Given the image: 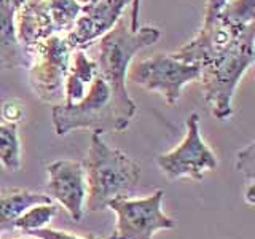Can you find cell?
<instances>
[{
    "label": "cell",
    "mask_w": 255,
    "mask_h": 239,
    "mask_svg": "<svg viewBox=\"0 0 255 239\" xmlns=\"http://www.w3.org/2000/svg\"><path fill=\"white\" fill-rule=\"evenodd\" d=\"M201 67L175 59L172 54H156L129 66L126 78L148 91L159 93L164 101L174 106L180 99L187 83L198 82Z\"/></svg>",
    "instance_id": "cell-5"
},
{
    "label": "cell",
    "mask_w": 255,
    "mask_h": 239,
    "mask_svg": "<svg viewBox=\"0 0 255 239\" xmlns=\"http://www.w3.org/2000/svg\"><path fill=\"white\" fill-rule=\"evenodd\" d=\"M82 164L86 182L85 204L91 212L107 209L110 199L126 196L140 179L137 163L122 150L110 147L101 132L91 134L88 155Z\"/></svg>",
    "instance_id": "cell-2"
},
{
    "label": "cell",
    "mask_w": 255,
    "mask_h": 239,
    "mask_svg": "<svg viewBox=\"0 0 255 239\" xmlns=\"http://www.w3.org/2000/svg\"><path fill=\"white\" fill-rule=\"evenodd\" d=\"M48 10L51 14V21L56 34L67 32L74 27V24L82 13V5L77 0H48Z\"/></svg>",
    "instance_id": "cell-18"
},
{
    "label": "cell",
    "mask_w": 255,
    "mask_h": 239,
    "mask_svg": "<svg viewBox=\"0 0 255 239\" xmlns=\"http://www.w3.org/2000/svg\"><path fill=\"white\" fill-rule=\"evenodd\" d=\"M46 195L67 211L70 219H83L86 201V182L83 164L74 159H58L46 166Z\"/></svg>",
    "instance_id": "cell-9"
},
{
    "label": "cell",
    "mask_w": 255,
    "mask_h": 239,
    "mask_svg": "<svg viewBox=\"0 0 255 239\" xmlns=\"http://www.w3.org/2000/svg\"><path fill=\"white\" fill-rule=\"evenodd\" d=\"M21 239H29V238H21Z\"/></svg>",
    "instance_id": "cell-27"
},
{
    "label": "cell",
    "mask_w": 255,
    "mask_h": 239,
    "mask_svg": "<svg viewBox=\"0 0 255 239\" xmlns=\"http://www.w3.org/2000/svg\"><path fill=\"white\" fill-rule=\"evenodd\" d=\"M96 75H98L96 61L88 58L83 50H77L70 56L69 72L64 83V104L82 101Z\"/></svg>",
    "instance_id": "cell-14"
},
{
    "label": "cell",
    "mask_w": 255,
    "mask_h": 239,
    "mask_svg": "<svg viewBox=\"0 0 255 239\" xmlns=\"http://www.w3.org/2000/svg\"><path fill=\"white\" fill-rule=\"evenodd\" d=\"M0 163L8 171L21 169V142L16 123L0 124Z\"/></svg>",
    "instance_id": "cell-16"
},
{
    "label": "cell",
    "mask_w": 255,
    "mask_h": 239,
    "mask_svg": "<svg viewBox=\"0 0 255 239\" xmlns=\"http://www.w3.org/2000/svg\"><path fill=\"white\" fill-rule=\"evenodd\" d=\"M2 115L8 123H16L22 118L24 107L18 101H8L6 104H3V107H2Z\"/></svg>",
    "instance_id": "cell-22"
},
{
    "label": "cell",
    "mask_w": 255,
    "mask_h": 239,
    "mask_svg": "<svg viewBox=\"0 0 255 239\" xmlns=\"http://www.w3.org/2000/svg\"><path fill=\"white\" fill-rule=\"evenodd\" d=\"M30 236H35L40 239H101V238H96V236H88V238H82V236H75V235H70L66 233V231H59V230H51V228H40V230H34L27 233ZM106 239H117V233L114 231L109 238Z\"/></svg>",
    "instance_id": "cell-21"
},
{
    "label": "cell",
    "mask_w": 255,
    "mask_h": 239,
    "mask_svg": "<svg viewBox=\"0 0 255 239\" xmlns=\"http://www.w3.org/2000/svg\"><path fill=\"white\" fill-rule=\"evenodd\" d=\"M56 214H58V206L53 203L35 204L19 215L14 222V228L27 235L34 230L45 228L56 217Z\"/></svg>",
    "instance_id": "cell-17"
},
{
    "label": "cell",
    "mask_w": 255,
    "mask_h": 239,
    "mask_svg": "<svg viewBox=\"0 0 255 239\" xmlns=\"http://www.w3.org/2000/svg\"><path fill=\"white\" fill-rule=\"evenodd\" d=\"M255 22L247 26L225 53L201 67L204 101L217 120H228L233 115V96L244 74L254 64Z\"/></svg>",
    "instance_id": "cell-3"
},
{
    "label": "cell",
    "mask_w": 255,
    "mask_h": 239,
    "mask_svg": "<svg viewBox=\"0 0 255 239\" xmlns=\"http://www.w3.org/2000/svg\"><path fill=\"white\" fill-rule=\"evenodd\" d=\"M236 169L239 172H243L246 175V179L249 180V187H247V191L244 195V199L247 201V204L254 206V190H255V142L252 140L249 145L246 148L239 150L238 155H236Z\"/></svg>",
    "instance_id": "cell-20"
},
{
    "label": "cell",
    "mask_w": 255,
    "mask_h": 239,
    "mask_svg": "<svg viewBox=\"0 0 255 239\" xmlns=\"http://www.w3.org/2000/svg\"><path fill=\"white\" fill-rule=\"evenodd\" d=\"M140 0H131V21H129V29L135 32L140 27Z\"/></svg>",
    "instance_id": "cell-24"
},
{
    "label": "cell",
    "mask_w": 255,
    "mask_h": 239,
    "mask_svg": "<svg viewBox=\"0 0 255 239\" xmlns=\"http://www.w3.org/2000/svg\"><path fill=\"white\" fill-rule=\"evenodd\" d=\"M77 2L82 5V6H86V5H91V3H96L98 0H77Z\"/></svg>",
    "instance_id": "cell-26"
},
{
    "label": "cell",
    "mask_w": 255,
    "mask_h": 239,
    "mask_svg": "<svg viewBox=\"0 0 255 239\" xmlns=\"http://www.w3.org/2000/svg\"><path fill=\"white\" fill-rule=\"evenodd\" d=\"M24 2H26V0H11V5H13L14 10H18V8H19Z\"/></svg>",
    "instance_id": "cell-25"
},
{
    "label": "cell",
    "mask_w": 255,
    "mask_h": 239,
    "mask_svg": "<svg viewBox=\"0 0 255 239\" xmlns=\"http://www.w3.org/2000/svg\"><path fill=\"white\" fill-rule=\"evenodd\" d=\"M164 191L156 190L142 199L117 196L107 207L117 214V239H151L161 230H172L175 223L163 212Z\"/></svg>",
    "instance_id": "cell-7"
},
{
    "label": "cell",
    "mask_w": 255,
    "mask_h": 239,
    "mask_svg": "<svg viewBox=\"0 0 255 239\" xmlns=\"http://www.w3.org/2000/svg\"><path fill=\"white\" fill-rule=\"evenodd\" d=\"M227 2H228V0H207L204 22H209V21L215 19V16L219 14V11L222 10V6L225 5Z\"/></svg>",
    "instance_id": "cell-23"
},
{
    "label": "cell",
    "mask_w": 255,
    "mask_h": 239,
    "mask_svg": "<svg viewBox=\"0 0 255 239\" xmlns=\"http://www.w3.org/2000/svg\"><path fill=\"white\" fill-rule=\"evenodd\" d=\"M72 48L66 37L54 34L32 50L29 83L34 94L43 102L64 99V83L69 72Z\"/></svg>",
    "instance_id": "cell-6"
},
{
    "label": "cell",
    "mask_w": 255,
    "mask_h": 239,
    "mask_svg": "<svg viewBox=\"0 0 255 239\" xmlns=\"http://www.w3.org/2000/svg\"><path fill=\"white\" fill-rule=\"evenodd\" d=\"M135 115V107L123 106L115 99L109 83L98 72L82 101L58 104L51 109L54 132L66 135L80 129L93 132H123Z\"/></svg>",
    "instance_id": "cell-1"
},
{
    "label": "cell",
    "mask_w": 255,
    "mask_h": 239,
    "mask_svg": "<svg viewBox=\"0 0 255 239\" xmlns=\"http://www.w3.org/2000/svg\"><path fill=\"white\" fill-rule=\"evenodd\" d=\"M16 38L22 48L32 51L34 48L56 34L48 0H26L14 11Z\"/></svg>",
    "instance_id": "cell-12"
},
{
    "label": "cell",
    "mask_w": 255,
    "mask_h": 239,
    "mask_svg": "<svg viewBox=\"0 0 255 239\" xmlns=\"http://www.w3.org/2000/svg\"><path fill=\"white\" fill-rule=\"evenodd\" d=\"M159 37L161 32L156 27L145 26L132 32L128 21L120 18L114 29L99 38V51L96 59L98 72L109 83L115 99L123 106L135 107L126 90V72L131 66L132 58L142 48L155 45Z\"/></svg>",
    "instance_id": "cell-4"
},
{
    "label": "cell",
    "mask_w": 255,
    "mask_h": 239,
    "mask_svg": "<svg viewBox=\"0 0 255 239\" xmlns=\"http://www.w3.org/2000/svg\"><path fill=\"white\" fill-rule=\"evenodd\" d=\"M14 11L11 0H0V70L29 69L32 64V53L16 38Z\"/></svg>",
    "instance_id": "cell-13"
},
{
    "label": "cell",
    "mask_w": 255,
    "mask_h": 239,
    "mask_svg": "<svg viewBox=\"0 0 255 239\" xmlns=\"http://www.w3.org/2000/svg\"><path fill=\"white\" fill-rule=\"evenodd\" d=\"M215 18L236 26H249L255 22V0H228Z\"/></svg>",
    "instance_id": "cell-19"
},
{
    "label": "cell",
    "mask_w": 255,
    "mask_h": 239,
    "mask_svg": "<svg viewBox=\"0 0 255 239\" xmlns=\"http://www.w3.org/2000/svg\"><path fill=\"white\" fill-rule=\"evenodd\" d=\"M156 164L171 180L180 177L201 180L204 172L217 167V158L201 137L198 114H191L187 118V134L183 140L174 150L158 156Z\"/></svg>",
    "instance_id": "cell-8"
},
{
    "label": "cell",
    "mask_w": 255,
    "mask_h": 239,
    "mask_svg": "<svg viewBox=\"0 0 255 239\" xmlns=\"http://www.w3.org/2000/svg\"><path fill=\"white\" fill-rule=\"evenodd\" d=\"M246 27L247 26H236V24L225 22L219 18L209 22H203V27L198 32V35L183 45L179 51L172 53V56L182 62L204 67L217 56L225 53L246 30Z\"/></svg>",
    "instance_id": "cell-10"
},
{
    "label": "cell",
    "mask_w": 255,
    "mask_h": 239,
    "mask_svg": "<svg viewBox=\"0 0 255 239\" xmlns=\"http://www.w3.org/2000/svg\"><path fill=\"white\" fill-rule=\"evenodd\" d=\"M131 0H98L96 3L82 6V13L67 34L66 40L72 50H83L86 45H91L110 29L123 16L125 8Z\"/></svg>",
    "instance_id": "cell-11"
},
{
    "label": "cell",
    "mask_w": 255,
    "mask_h": 239,
    "mask_svg": "<svg viewBox=\"0 0 255 239\" xmlns=\"http://www.w3.org/2000/svg\"><path fill=\"white\" fill-rule=\"evenodd\" d=\"M53 203L48 195L22 188H0V231H10L19 215L35 204Z\"/></svg>",
    "instance_id": "cell-15"
}]
</instances>
